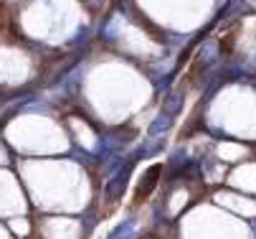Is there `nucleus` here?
Instances as JSON below:
<instances>
[{
  "label": "nucleus",
  "instance_id": "1",
  "mask_svg": "<svg viewBox=\"0 0 256 239\" xmlns=\"http://www.w3.org/2000/svg\"><path fill=\"white\" fill-rule=\"evenodd\" d=\"M162 173V165H152L148 173H144V178L140 181V186H137V191H134V201L140 203V201H144L150 193H152V188L158 186V176Z\"/></svg>",
  "mask_w": 256,
  "mask_h": 239
},
{
  "label": "nucleus",
  "instance_id": "2",
  "mask_svg": "<svg viewBox=\"0 0 256 239\" xmlns=\"http://www.w3.org/2000/svg\"><path fill=\"white\" fill-rule=\"evenodd\" d=\"M144 239H158V236H155V234H150V236H144Z\"/></svg>",
  "mask_w": 256,
  "mask_h": 239
}]
</instances>
